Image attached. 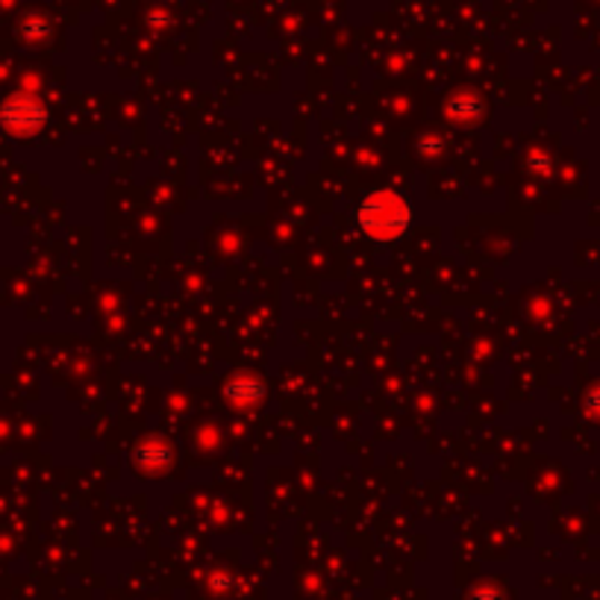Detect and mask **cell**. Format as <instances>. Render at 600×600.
I'll return each mask as SVG.
<instances>
[{
	"label": "cell",
	"instance_id": "1",
	"mask_svg": "<svg viewBox=\"0 0 600 600\" xmlns=\"http://www.w3.org/2000/svg\"><path fill=\"white\" fill-rule=\"evenodd\" d=\"M406 204L395 195H377V198H371L368 204L362 206V224H365V230L374 233V236H397L403 230V224H406Z\"/></svg>",
	"mask_w": 600,
	"mask_h": 600
}]
</instances>
